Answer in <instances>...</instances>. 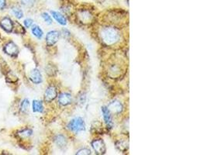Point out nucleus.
Instances as JSON below:
<instances>
[{
  "instance_id": "obj_17",
  "label": "nucleus",
  "mask_w": 207,
  "mask_h": 155,
  "mask_svg": "<svg viewBox=\"0 0 207 155\" xmlns=\"http://www.w3.org/2000/svg\"><path fill=\"white\" fill-rule=\"evenodd\" d=\"M31 31H32V34H34V36H35L36 37L38 38V39H41L43 35H44V32H43V30H42L41 28L37 25L34 26V27H32Z\"/></svg>"
},
{
  "instance_id": "obj_11",
  "label": "nucleus",
  "mask_w": 207,
  "mask_h": 155,
  "mask_svg": "<svg viewBox=\"0 0 207 155\" xmlns=\"http://www.w3.org/2000/svg\"><path fill=\"white\" fill-rule=\"evenodd\" d=\"M0 27L7 33H11L13 30V22L9 17H5L0 21Z\"/></svg>"
},
{
  "instance_id": "obj_4",
  "label": "nucleus",
  "mask_w": 207,
  "mask_h": 155,
  "mask_svg": "<svg viewBox=\"0 0 207 155\" xmlns=\"http://www.w3.org/2000/svg\"><path fill=\"white\" fill-rule=\"evenodd\" d=\"M107 108L112 114L119 115L124 110V105L119 100H113L108 104Z\"/></svg>"
},
{
  "instance_id": "obj_14",
  "label": "nucleus",
  "mask_w": 207,
  "mask_h": 155,
  "mask_svg": "<svg viewBox=\"0 0 207 155\" xmlns=\"http://www.w3.org/2000/svg\"><path fill=\"white\" fill-rule=\"evenodd\" d=\"M78 17H79L80 21L82 23H86L88 22L90 23V21L92 20V16L88 11H82L78 13Z\"/></svg>"
},
{
  "instance_id": "obj_6",
  "label": "nucleus",
  "mask_w": 207,
  "mask_h": 155,
  "mask_svg": "<svg viewBox=\"0 0 207 155\" xmlns=\"http://www.w3.org/2000/svg\"><path fill=\"white\" fill-rule=\"evenodd\" d=\"M60 33L58 30H51L49 31L46 35L45 40H46V43L48 46H53L55 45L58 41L59 38H60Z\"/></svg>"
},
{
  "instance_id": "obj_5",
  "label": "nucleus",
  "mask_w": 207,
  "mask_h": 155,
  "mask_svg": "<svg viewBox=\"0 0 207 155\" xmlns=\"http://www.w3.org/2000/svg\"><path fill=\"white\" fill-rule=\"evenodd\" d=\"M101 111L103 113V120H104L105 123L106 125V127L109 130H111L113 127V116H112V113L109 112L107 106H103L101 108Z\"/></svg>"
},
{
  "instance_id": "obj_7",
  "label": "nucleus",
  "mask_w": 207,
  "mask_h": 155,
  "mask_svg": "<svg viewBox=\"0 0 207 155\" xmlns=\"http://www.w3.org/2000/svg\"><path fill=\"white\" fill-rule=\"evenodd\" d=\"M58 97V90L54 85L49 86L44 93V100L47 103H50Z\"/></svg>"
},
{
  "instance_id": "obj_24",
  "label": "nucleus",
  "mask_w": 207,
  "mask_h": 155,
  "mask_svg": "<svg viewBox=\"0 0 207 155\" xmlns=\"http://www.w3.org/2000/svg\"><path fill=\"white\" fill-rule=\"evenodd\" d=\"M61 34H62V36L64 37L65 38H69L71 37V33H70V31H69L68 29H62V30H61Z\"/></svg>"
},
{
  "instance_id": "obj_3",
  "label": "nucleus",
  "mask_w": 207,
  "mask_h": 155,
  "mask_svg": "<svg viewBox=\"0 0 207 155\" xmlns=\"http://www.w3.org/2000/svg\"><path fill=\"white\" fill-rule=\"evenodd\" d=\"M92 147L96 154H104L106 152V144L103 139H95L91 143Z\"/></svg>"
},
{
  "instance_id": "obj_10",
  "label": "nucleus",
  "mask_w": 207,
  "mask_h": 155,
  "mask_svg": "<svg viewBox=\"0 0 207 155\" xmlns=\"http://www.w3.org/2000/svg\"><path fill=\"white\" fill-rule=\"evenodd\" d=\"M29 79H30V81L33 83H34L36 85L41 83L42 81H43V78H42L40 71L37 68H34V69L30 71V73H29Z\"/></svg>"
},
{
  "instance_id": "obj_23",
  "label": "nucleus",
  "mask_w": 207,
  "mask_h": 155,
  "mask_svg": "<svg viewBox=\"0 0 207 155\" xmlns=\"http://www.w3.org/2000/svg\"><path fill=\"white\" fill-rule=\"evenodd\" d=\"M42 18L44 19V20L46 22L47 24H52L53 23V19L51 18L50 15L47 13H42Z\"/></svg>"
},
{
  "instance_id": "obj_12",
  "label": "nucleus",
  "mask_w": 207,
  "mask_h": 155,
  "mask_svg": "<svg viewBox=\"0 0 207 155\" xmlns=\"http://www.w3.org/2000/svg\"><path fill=\"white\" fill-rule=\"evenodd\" d=\"M50 13L52 15V17H54V19L56 20L59 24H61L62 26H65L67 24V19L66 17L61 13L60 12H58V11H50Z\"/></svg>"
},
{
  "instance_id": "obj_8",
  "label": "nucleus",
  "mask_w": 207,
  "mask_h": 155,
  "mask_svg": "<svg viewBox=\"0 0 207 155\" xmlns=\"http://www.w3.org/2000/svg\"><path fill=\"white\" fill-rule=\"evenodd\" d=\"M58 101L62 106H67L72 103V95L69 92H62L58 97Z\"/></svg>"
},
{
  "instance_id": "obj_18",
  "label": "nucleus",
  "mask_w": 207,
  "mask_h": 155,
  "mask_svg": "<svg viewBox=\"0 0 207 155\" xmlns=\"http://www.w3.org/2000/svg\"><path fill=\"white\" fill-rule=\"evenodd\" d=\"M32 133H33V131L30 129H24V130H22L18 132V136L20 137V138H27V137H29L31 136Z\"/></svg>"
},
{
  "instance_id": "obj_15",
  "label": "nucleus",
  "mask_w": 207,
  "mask_h": 155,
  "mask_svg": "<svg viewBox=\"0 0 207 155\" xmlns=\"http://www.w3.org/2000/svg\"><path fill=\"white\" fill-rule=\"evenodd\" d=\"M32 109L34 113H42L44 112V105L41 101L34 100L32 103Z\"/></svg>"
},
{
  "instance_id": "obj_22",
  "label": "nucleus",
  "mask_w": 207,
  "mask_h": 155,
  "mask_svg": "<svg viewBox=\"0 0 207 155\" xmlns=\"http://www.w3.org/2000/svg\"><path fill=\"white\" fill-rule=\"evenodd\" d=\"M91 150H90L89 148H87V147H83V148H82V149H79L78 151L76 152V154H78V155H82V154H84V155H88V154H91Z\"/></svg>"
},
{
  "instance_id": "obj_25",
  "label": "nucleus",
  "mask_w": 207,
  "mask_h": 155,
  "mask_svg": "<svg viewBox=\"0 0 207 155\" xmlns=\"http://www.w3.org/2000/svg\"><path fill=\"white\" fill-rule=\"evenodd\" d=\"M33 23H34V21H33V19H26L25 20H24V26H25L27 28L30 27L33 25Z\"/></svg>"
},
{
  "instance_id": "obj_21",
  "label": "nucleus",
  "mask_w": 207,
  "mask_h": 155,
  "mask_svg": "<svg viewBox=\"0 0 207 155\" xmlns=\"http://www.w3.org/2000/svg\"><path fill=\"white\" fill-rule=\"evenodd\" d=\"M21 3L23 6L30 8L34 6V5L35 4V0H21Z\"/></svg>"
},
{
  "instance_id": "obj_16",
  "label": "nucleus",
  "mask_w": 207,
  "mask_h": 155,
  "mask_svg": "<svg viewBox=\"0 0 207 155\" xmlns=\"http://www.w3.org/2000/svg\"><path fill=\"white\" fill-rule=\"evenodd\" d=\"M116 147L119 151L126 152L129 148V143H128V141H124V140H120L116 143Z\"/></svg>"
},
{
  "instance_id": "obj_26",
  "label": "nucleus",
  "mask_w": 207,
  "mask_h": 155,
  "mask_svg": "<svg viewBox=\"0 0 207 155\" xmlns=\"http://www.w3.org/2000/svg\"><path fill=\"white\" fill-rule=\"evenodd\" d=\"M6 6V0H0V10L4 9Z\"/></svg>"
},
{
  "instance_id": "obj_13",
  "label": "nucleus",
  "mask_w": 207,
  "mask_h": 155,
  "mask_svg": "<svg viewBox=\"0 0 207 155\" xmlns=\"http://www.w3.org/2000/svg\"><path fill=\"white\" fill-rule=\"evenodd\" d=\"M55 142L56 145L60 148H64L67 146L68 141L65 136L62 134H58L55 137Z\"/></svg>"
},
{
  "instance_id": "obj_1",
  "label": "nucleus",
  "mask_w": 207,
  "mask_h": 155,
  "mask_svg": "<svg viewBox=\"0 0 207 155\" xmlns=\"http://www.w3.org/2000/svg\"><path fill=\"white\" fill-rule=\"evenodd\" d=\"M100 38L102 41L108 46L114 45L121 38L120 30L113 27H105L100 30Z\"/></svg>"
},
{
  "instance_id": "obj_2",
  "label": "nucleus",
  "mask_w": 207,
  "mask_h": 155,
  "mask_svg": "<svg viewBox=\"0 0 207 155\" xmlns=\"http://www.w3.org/2000/svg\"><path fill=\"white\" fill-rule=\"evenodd\" d=\"M67 126L68 129L71 132L76 134L83 132L86 129V122H85L83 118L79 117V116L73 118L72 120H70L68 123Z\"/></svg>"
},
{
  "instance_id": "obj_9",
  "label": "nucleus",
  "mask_w": 207,
  "mask_h": 155,
  "mask_svg": "<svg viewBox=\"0 0 207 155\" xmlns=\"http://www.w3.org/2000/svg\"><path fill=\"white\" fill-rule=\"evenodd\" d=\"M4 51L7 55L15 57L19 54V48L15 43H13V41H9L4 47Z\"/></svg>"
},
{
  "instance_id": "obj_20",
  "label": "nucleus",
  "mask_w": 207,
  "mask_h": 155,
  "mask_svg": "<svg viewBox=\"0 0 207 155\" xmlns=\"http://www.w3.org/2000/svg\"><path fill=\"white\" fill-rule=\"evenodd\" d=\"M29 101L27 99H23L20 104V110L23 113H27L29 109Z\"/></svg>"
},
{
  "instance_id": "obj_19",
  "label": "nucleus",
  "mask_w": 207,
  "mask_h": 155,
  "mask_svg": "<svg viewBox=\"0 0 207 155\" xmlns=\"http://www.w3.org/2000/svg\"><path fill=\"white\" fill-rule=\"evenodd\" d=\"M12 13H13L15 17H17V19H21L23 17V12L20 8L18 6H14L12 8Z\"/></svg>"
}]
</instances>
